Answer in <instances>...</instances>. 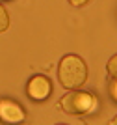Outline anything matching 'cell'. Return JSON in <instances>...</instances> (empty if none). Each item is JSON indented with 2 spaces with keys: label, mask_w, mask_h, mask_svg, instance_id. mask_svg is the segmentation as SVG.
<instances>
[{
  "label": "cell",
  "mask_w": 117,
  "mask_h": 125,
  "mask_svg": "<svg viewBox=\"0 0 117 125\" xmlns=\"http://www.w3.org/2000/svg\"><path fill=\"white\" fill-rule=\"evenodd\" d=\"M58 78L63 88L67 90H76L87 78V67L80 56L69 54V56L61 58L60 69H58Z\"/></svg>",
  "instance_id": "6da1fadb"
},
{
  "label": "cell",
  "mask_w": 117,
  "mask_h": 125,
  "mask_svg": "<svg viewBox=\"0 0 117 125\" xmlns=\"http://www.w3.org/2000/svg\"><path fill=\"white\" fill-rule=\"evenodd\" d=\"M60 106L67 114H87L97 108V97L89 92H71L60 99Z\"/></svg>",
  "instance_id": "7a4b0ae2"
},
{
  "label": "cell",
  "mask_w": 117,
  "mask_h": 125,
  "mask_svg": "<svg viewBox=\"0 0 117 125\" xmlns=\"http://www.w3.org/2000/svg\"><path fill=\"white\" fill-rule=\"evenodd\" d=\"M0 120L4 123H20L24 120V112L20 108V104L6 99L0 103Z\"/></svg>",
  "instance_id": "3957f363"
},
{
  "label": "cell",
  "mask_w": 117,
  "mask_h": 125,
  "mask_svg": "<svg viewBox=\"0 0 117 125\" xmlns=\"http://www.w3.org/2000/svg\"><path fill=\"white\" fill-rule=\"evenodd\" d=\"M50 90H52L50 80L46 77H41V75L39 77H34L30 82H28V95L36 101L46 99V97L50 95Z\"/></svg>",
  "instance_id": "277c9868"
},
{
  "label": "cell",
  "mask_w": 117,
  "mask_h": 125,
  "mask_svg": "<svg viewBox=\"0 0 117 125\" xmlns=\"http://www.w3.org/2000/svg\"><path fill=\"white\" fill-rule=\"evenodd\" d=\"M8 26H9V15L4 10V6H0V32H4Z\"/></svg>",
  "instance_id": "5b68a950"
},
{
  "label": "cell",
  "mask_w": 117,
  "mask_h": 125,
  "mask_svg": "<svg viewBox=\"0 0 117 125\" xmlns=\"http://www.w3.org/2000/svg\"><path fill=\"white\" fill-rule=\"evenodd\" d=\"M108 73H110V77L117 78V54L112 56V58H110V62H108Z\"/></svg>",
  "instance_id": "8992f818"
},
{
  "label": "cell",
  "mask_w": 117,
  "mask_h": 125,
  "mask_svg": "<svg viewBox=\"0 0 117 125\" xmlns=\"http://www.w3.org/2000/svg\"><path fill=\"white\" fill-rule=\"evenodd\" d=\"M110 92H112V97L117 101V78H113L112 86H110Z\"/></svg>",
  "instance_id": "52a82bcc"
},
{
  "label": "cell",
  "mask_w": 117,
  "mask_h": 125,
  "mask_svg": "<svg viewBox=\"0 0 117 125\" xmlns=\"http://www.w3.org/2000/svg\"><path fill=\"white\" fill-rule=\"evenodd\" d=\"M69 2H71L72 6H84V4H87L89 0H69Z\"/></svg>",
  "instance_id": "ba28073f"
},
{
  "label": "cell",
  "mask_w": 117,
  "mask_h": 125,
  "mask_svg": "<svg viewBox=\"0 0 117 125\" xmlns=\"http://www.w3.org/2000/svg\"><path fill=\"white\" fill-rule=\"evenodd\" d=\"M112 125H117V116H115V118L112 120Z\"/></svg>",
  "instance_id": "9c48e42d"
}]
</instances>
